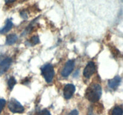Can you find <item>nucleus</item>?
<instances>
[{"label": "nucleus", "mask_w": 123, "mask_h": 115, "mask_svg": "<svg viewBox=\"0 0 123 115\" xmlns=\"http://www.w3.org/2000/svg\"><path fill=\"white\" fill-rule=\"evenodd\" d=\"M12 27H13V23H12V22L10 20H7L4 27L0 30V33L1 34L6 33V32H8V31L12 29Z\"/></svg>", "instance_id": "9d476101"}, {"label": "nucleus", "mask_w": 123, "mask_h": 115, "mask_svg": "<svg viewBox=\"0 0 123 115\" xmlns=\"http://www.w3.org/2000/svg\"><path fill=\"white\" fill-rule=\"evenodd\" d=\"M8 108L10 111L13 113H22L25 110L22 104L14 98H12L10 100L8 104Z\"/></svg>", "instance_id": "7ed1b4c3"}, {"label": "nucleus", "mask_w": 123, "mask_h": 115, "mask_svg": "<svg viewBox=\"0 0 123 115\" xmlns=\"http://www.w3.org/2000/svg\"><path fill=\"white\" fill-rule=\"evenodd\" d=\"M16 0H5V1H6V3L7 4H9V3H12V2H14V1H15Z\"/></svg>", "instance_id": "f3484780"}, {"label": "nucleus", "mask_w": 123, "mask_h": 115, "mask_svg": "<svg viewBox=\"0 0 123 115\" xmlns=\"http://www.w3.org/2000/svg\"><path fill=\"white\" fill-rule=\"evenodd\" d=\"M75 86L72 84L66 85L64 88V96L66 99H70L75 92Z\"/></svg>", "instance_id": "0eeeda50"}, {"label": "nucleus", "mask_w": 123, "mask_h": 115, "mask_svg": "<svg viewBox=\"0 0 123 115\" xmlns=\"http://www.w3.org/2000/svg\"><path fill=\"white\" fill-rule=\"evenodd\" d=\"M42 74L46 82H52L55 74L52 65L50 64H47L43 66L42 68Z\"/></svg>", "instance_id": "f03ea898"}, {"label": "nucleus", "mask_w": 123, "mask_h": 115, "mask_svg": "<svg viewBox=\"0 0 123 115\" xmlns=\"http://www.w3.org/2000/svg\"><path fill=\"white\" fill-rule=\"evenodd\" d=\"M18 40V37L16 34H9L7 35V38H6V44L8 45H12L14 43H16V41Z\"/></svg>", "instance_id": "1a4fd4ad"}, {"label": "nucleus", "mask_w": 123, "mask_h": 115, "mask_svg": "<svg viewBox=\"0 0 123 115\" xmlns=\"http://www.w3.org/2000/svg\"><path fill=\"white\" fill-rule=\"evenodd\" d=\"M30 41V43L31 44V45H36V44H38V43H39V38H38V36H33L32 37H31Z\"/></svg>", "instance_id": "ddd939ff"}, {"label": "nucleus", "mask_w": 123, "mask_h": 115, "mask_svg": "<svg viewBox=\"0 0 123 115\" xmlns=\"http://www.w3.org/2000/svg\"><path fill=\"white\" fill-rule=\"evenodd\" d=\"M6 101L5 99H0V114L2 112V110H3L4 107L5 105H6Z\"/></svg>", "instance_id": "4468645a"}, {"label": "nucleus", "mask_w": 123, "mask_h": 115, "mask_svg": "<svg viewBox=\"0 0 123 115\" xmlns=\"http://www.w3.org/2000/svg\"><path fill=\"white\" fill-rule=\"evenodd\" d=\"M102 95V87L98 84H94L89 86L86 90L85 96L90 102L96 103L98 101Z\"/></svg>", "instance_id": "f257e3e1"}, {"label": "nucleus", "mask_w": 123, "mask_h": 115, "mask_svg": "<svg viewBox=\"0 0 123 115\" xmlns=\"http://www.w3.org/2000/svg\"><path fill=\"white\" fill-rule=\"evenodd\" d=\"M112 115H123V109L121 106H115L112 111Z\"/></svg>", "instance_id": "9b49d317"}, {"label": "nucleus", "mask_w": 123, "mask_h": 115, "mask_svg": "<svg viewBox=\"0 0 123 115\" xmlns=\"http://www.w3.org/2000/svg\"><path fill=\"white\" fill-rule=\"evenodd\" d=\"M16 80L13 77L10 78L8 80V86L10 89L12 90L14 86V85H16Z\"/></svg>", "instance_id": "f8f14e48"}, {"label": "nucleus", "mask_w": 123, "mask_h": 115, "mask_svg": "<svg viewBox=\"0 0 123 115\" xmlns=\"http://www.w3.org/2000/svg\"><path fill=\"white\" fill-rule=\"evenodd\" d=\"M79 115V113H78V110H73V111H71L68 115Z\"/></svg>", "instance_id": "dca6fc26"}, {"label": "nucleus", "mask_w": 123, "mask_h": 115, "mask_svg": "<svg viewBox=\"0 0 123 115\" xmlns=\"http://www.w3.org/2000/svg\"><path fill=\"white\" fill-rule=\"evenodd\" d=\"M12 63V59L9 57L1 56L0 57V74L6 73Z\"/></svg>", "instance_id": "20e7f679"}, {"label": "nucleus", "mask_w": 123, "mask_h": 115, "mask_svg": "<svg viewBox=\"0 0 123 115\" xmlns=\"http://www.w3.org/2000/svg\"><path fill=\"white\" fill-rule=\"evenodd\" d=\"M96 71V65L93 62H88L84 70V75L86 78H90Z\"/></svg>", "instance_id": "423d86ee"}, {"label": "nucleus", "mask_w": 123, "mask_h": 115, "mask_svg": "<svg viewBox=\"0 0 123 115\" xmlns=\"http://www.w3.org/2000/svg\"><path fill=\"white\" fill-rule=\"evenodd\" d=\"M37 115H50V113L46 109H44V110H42V111H40Z\"/></svg>", "instance_id": "2eb2a0df"}, {"label": "nucleus", "mask_w": 123, "mask_h": 115, "mask_svg": "<svg viewBox=\"0 0 123 115\" xmlns=\"http://www.w3.org/2000/svg\"><path fill=\"white\" fill-rule=\"evenodd\" d=\"M120 82H121V79H120V77L116 76L113 78L112 79H111V80H109L108 85H109L111 88L113 89H115L120 85Z\"/></svg>", "instance_id": "6e6552de"}, {"label": "nucleus", "mask_w": 123, "mask_h": 115, "mask_svg": "<svg viewBox=\"0 0 123 115\" xmlns=\"http://www.w3.org/2000/svg\"><path fill=\"white\" fill-rule=\"evenodd\" d=\"M74 67V62L73 60H70L65 65L62 72H61V75L63 77H67L70 75L71 73L73 71Z\"/></svg>", "instance_id": "39448f33"}]
</instances>
